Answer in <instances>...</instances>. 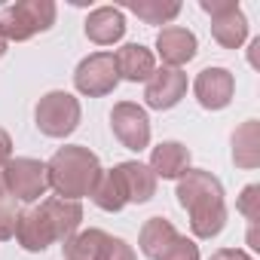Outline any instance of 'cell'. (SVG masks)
<instances>
[{"instance_id": "obj_3", "label": "cell", "mask_w": 260, "mask_h": 260, "mask_svg": "<svg viewBox=\"0 0 260 260\" xmlns=\"http://www.w3.org/2000/svg\"><path fill=\"white\" fill-rule=\"evenodd\" d=\"M55 22V4L52 0H22V4L4 7L0 28L7 40H28L40 31H49Z\"/></svg>"}, {"instance_id": "obj_13", "label": "cell", "mask_w": 260, "mask_h": 260, "mask_svg": "<svg viewBox=\"0 0 260 260\" xmlns=\"http://www.w3.org/2000/svg\"><path fill=\"white\" fill-rule=\"evenodd\" d=\"M113 58H116V71H119V77L132 80V83H138V80H150L153 71H156L153 52H150L147 46H141V43H128V46H122Z\"/></svg>"}, {"instance_id": "obj_27", "label": "cell", "mask_w": 260, "mask_h": 260, "mask_svg": "<svg viewBox=\"0 0 260 260\" xmlns=\"http://www.w3.org/2000/svg\"><path fill=\"white\" fill-rule=\"evenodd\" d=\"M10 159H13V141H10V135L4 128H0V169H4Z\"/></svg>"}, {"instance_id": "obj_18", "label": "cell", "mask_w": 260, "mask_h": 260, "mask_svg": "<svg viewBox=\"0 0 260 260\" xmlns=\"http://www.w3.org/2000/svg\"><path fill=\"white\" fill-rule=\"evenodd\" d=\"M178 236H181V233L172 226V220H166V217H150V220L144 223V230H141V251H144L150 260H159Z\"/></svg>"}, {"instance_id": "obj_1", "label": "cell", "mask_w": 260, "mask_h": 260, "mask_svg": "<svg viewBox=\"0 0 260 260\" xmlns=\"http://www.w3.org/2000/svg\"><path fill=\"white\" fill-rule=\"evenodd\" d=\"M178 199L190 211V226L199 239H211L226 223L223 187L211 172H184L178 184Z\"/></svg>"}, {"instance_id": "obj_19", "label": "cell", "mask_w": 260, "mask_h": 260, "mask_svg": "<svg viewBox=\"0 0 260 260\" xmlns=\"http://www.w3.org/2000/svg\"><path fill=\"white\" fill-rule=\"evenodd\" d=\"M89 196H92V199H95V205H98V208H104V211H119V208L128 202V196H125V187H122V181H119L116 169H110V172H101Z\"/></svg>"}, {"instance_id": "obj_8", "label": "cell", "mask_w": 260, "mask_h": 260, "mask_svg": "<svg viewBox=\"0 0 260 260\" xmlns=\"http://www.w3.org/2000/svg\"><path fill=\"white\" fill-rule=\"evenodd\" d=\"M110 125L113 135L128 147V150H144L150 144V119L144 113V107L132 104V101H119L110 113Z\"/></svg>"}, {"instance_id": "obj_25", "label": "cell", "mask_w": 260, "mask_h": 260, "mask_svg": "<svg viewBox=\"0 0 260 260\" xmlns=\"http://www.w3.org/2000/svg\"><path fill=\"white\" fill-rule=\"evenodd\" d=\"M159 260H199V248H196L190 239L178 236V239L169 245V251H166Z\"/></svg>"}, {"instance_id": "obj_21", "label": "cell", "mask_w": 260, "mask_h": 260, "mask_svg": "<svg viewBox=\"0 0 260 260\" xmlns=\"http://www.w3.org/2000/svg\"><path fill=\"white\" fill-rule=\"evenodd\" d=\"M104 239H107V233H101V230H86V233H80V236H71L61 248H64V257H68V260H95V254H98V248L104 245Z\"/></svg>"}, {"instance_id": "obj_26", "label": "cell", "mask_w": 260, "mask_h": 260, "mask_svg": "<svg viewBox=\"0 0 260 260\" xmlns=\"http://www.w3.org/2000/svg\"><path fill=\"white\" fill-rule=\"evenodd\" d=\"M257 193H260V187L251 184V187H245V193H242V199H239V211H242L251 223L260 220V196H257Z\"/></svg>"}, {"instance_id": "obj_11", "label": "cell", "mask_w": 260, "mask_h": 260, "mask_svg": "<svg viewBox=\"0 0 260 260\" xmlns=\"http://www.w3.org/2000/svg\"><path fill=\"white\" fill-rule=\"evenodd\" d=\"M16 236H19V242H22L25 251H43V248H49L52 242H58V239H55V226H52V220H49V214H46L43 205L22 211Z\"/></svg>"}, {"instance_id": "obj_6", "label": "cell", "mask_w": 260, "mask_h": 260, "mask_svg": "<svg viewBox=\"0 0 260 260\" xmlns=\"http://www.w3.org/2000/svg\"><path fill=\"white\" fill-rule=\"evenodd\" d=\"M202 10L211 16V34L220 46H226V49L242 46V40L248 34V22H245L239 4H233V0H202Z\"/></svg>"}, {"instance_id": "obj_10", "label": "cell", "mask_w": 260, "mask_h": 260, "mask_svg": "<svg viewBox=\"0 0 260 260\" xmlns=\"http://www.w3.org/2000/svg\"><path fill=\"white\" fill-rule=\"evenodd\" d=\"M233 89H236L233 74L223 71V68H205V71L196 77V83H193V92H196L199 104L208 107V110L226 107L230 98H233Z\"/></svg>"}, {"instance_id": "obj_20", "label": "cell", "mask_w": 260, "mask_h": 260, "mask_svg": "<svg viewBox=\"0 0 260 260\" xmlns=\"http://www.w3.org/2000/svg\"><path fill=\"white\" fill-rule=\"evenodd\" d=\"M260 138H257V122H245L239 132L233 135V159L245 169H254L260 162Z\"/></svg>"}, {"instance_id": "obj_28", "label": "cell", "mask_w": 260, "mask_h": 260, "mask_svg": "<svg viewBox=\"0 0 260 260\" xmlns=\"http://www.w3.org/2000/svg\"><path fill=\"white\" fill-rule=\"evenodd\" d=\"M211 260H251V257L245 251H239V248H223V251H214Z\"/></svg>"}, {"instance_id": "obj_17", "label": "cell", "mask_w": 260, "mask_h": 260, "mask_svg": "<svg viewBox=\"0 0 260 260\" xmlns=\"http://www.w3.org/2000/svg\"><path fill=\"white\" fill-rule=\"evenodd\" d=\"M43 208H46V214H49V220H52V226H55V239L58 242H68L71 236H74V230L80 226V220H83V208H80V202H74V199H46V202H40Z\"/></svg>"}, {"instance_id": "obj_22", "label": "cell", "mask_w": 260, "mask_h": 260, "mask_svg": "<svg viewBox=\"0 0 260 260\" xmlns=\"http://www.w3.org/2000/svg\"><path fill=\"white\" fill-rule=\"evenodd\" d=\"M138 19H144L147 25H166L181 13V4H162V0H138V4H128Z\"/></svg>"}, {"instance_id": "obj_4", "label": "cell", "mask_w": 260, "mask_h": 260, "mask_svg": "<svg viewBox=\"0 0 260 260\" xmlns=\"http://www.w3.org/2000/svg\"><path fill=\"white\" fill-rule=\"evenodd\" d=\"M0 190L10 193L16 202H34L49 190L46 162L40 159H10L0 175Z\"/></svg>"}, {"instance_id": "obj_2", "label": "cell", "mask_w": 260, "mask_h": 260, "mask_svg": "<svg viewBox=\"0 0 260 260\" xmlns=\"http://www.w3.org/2000/svg\"><path fill=\"white\" fill-rule=\"evenodd\" d=\"M46 175H49V187L61 196V199H80L89 196L101 169L95 153H89L86 147H61L49 162H46Z\"/></svg>"}, {"instance_id": "obj_29", "label": "cell", "mask_w": 260, "mask_h": 260, "mask_svg": "<svg viewBox=\"0 0 260 260\" xmlns=\"http://www.w3.org/2000/svg\"><path fill=\"white\" fill-rule=\"evenodd\" d=\"M7 43H10V40H7V34H4V28H0V55H4V52H7Z\"/></svg>"}, {"instance_id": "obj_14", "label": "cell", "mask_w": 260, "mask_h": 260, "mask_svg": "<svg viewBox=\"0 0 260 260\" xmlns=\"http://www.w3.org/2000/svg\"><path fill=\"white\" fill-rule=\"evenodd\" d=\"M116 175L125 187L128 202H147L156 193V175L144 162H122V166H116Z\"/></svg>"}, {"instance_id": "obj_16", "label": "cell", "mask_w": 260, "mask_h": 260, "mask_svg": "<svg viewBox=\"0 0 260 260\" xmlns=\"http://www.w3.org/2000/svg\"><path fill=\"white\" fill-rule=\"evenodd\" d=\"M187 162H190V150L178 141H166L150 153V172L159 178H181L187 172Z\"/></svg>"}, {"instance_id": "obj_5", "label": "cell", "mask_w": 260, "mask_h": 260, "mask_svg": "<svg viewBox=\"0 0 260 260\" xmlns=\"http://www.w3.org/2000/svg\"><path fill=\"white\" fill-rule=\"evenodd\" d=\"M80 122V101L68 92H49L37 104V128L49 138L71 135Z\"/></svg>"}, {"instance_id": "obj_24", "label": "cell", "mask_w": 260, "mask_h": 260, "mask_svg": "<svg viewBox=\"0 0 260 260\" xmlns=\"http://www.w3.org/2000/svg\"><path fill=\"white\" fill-rule=\"evenodd\" d=\"M95 260H135V251L128 248L122 239H113V236H107V239H104V245L98 248Z\"/></svg>"}, {"instance_id": "obj_7", "label": "cell", "mask_w": 260, "mask_h": 260, "mask_svg": "<svg viewBox=\"0 0 260 260\" xmlns=\"http://www.w3.org/2000/svg\"><path fill=\"white\" fill-rule=\"evenodd\" d=\"M116 80H119V71H116L113 52H95V55L83 58L74 74V83L83 95H107V92H113Z\"/></svg>"}, {"instance_id": "obj_12", "label": "cell", "mask_w": 260, "mask_h": 260, "mask_svg": "<svg viewBox=\"0 0 260 260\" xmlns=\"http://www.w3.org/2000/svg\"><path fill=\"white\" fill-rule=\"evenodd\" d=\"M156 49H159L162 61L178 71L181 64H187V61L196 55V37H193V31L172 25V28H162V31H159Z\"/></svg>"}, {"instance_id": "obj_9", "label": "cell", "mask_w": 260, "mask_h": 260, "mask_svg": "<svg viewBox=\"0 0 260 260\" xmlns=\"http://www.w3.org/2000/svg\"><path fill=\"white\" fill-rule=\"evenodd\" d=\"M184 92H187V77L175 68H162V71H153V77L147 80L144 98L153 110H169L184 98Z\"/></svg>"}, {"instance_id": "obj_15", "label": "cell", "mask_w": 260, "mask_h": 260, "mask_svg": "<svg viewBox=\"0 0 260 260\" xmlns=\"http://www.w3.org/2000/svg\"><path fill=\"white\" fill-rule=\"evenodd\" d=\"M122 34H125V22H122V13L113 7H101L86 19V37L98 46H110Z\"/></svg>"}, {"instance_id": "obj_23", "label": "cell", "mask_w": 260, "mask_h": 260, "mask_svg": "<svg viewBox=\"0 0 260 260\" xmlns=\"http://www.w3.org/2000/svg\"><path fill=\"white\" fill-rule=\"evenodd\" d=\"M19 217H22L19 202H16L10 193L0 190V239L16 236V230H19Z\"/></svg>"}]
</instances>
